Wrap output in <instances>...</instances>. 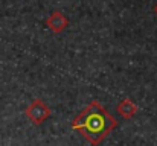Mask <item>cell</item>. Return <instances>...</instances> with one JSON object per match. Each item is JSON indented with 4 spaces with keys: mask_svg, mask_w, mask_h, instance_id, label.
<instances>
[{
    "mask_svg": "<svg viewBox=\"0 0 157 146\" xmlns=\"http://www.w3.org/2000/svg\"><path fill=\"white\" fill-rule=\"evenodd\" d=\"M72 129L79 131L92 146H98L117 126V120L105 110V107L92 100L72 122Z\"/></svg>",
    "mask_w": 157,
    "mask_h": 146,
    "instance_id": "1",
    "label": "cell"
},
{
    "mask_svg": "<svg viewBox=\"0 0 157 146\" xmlns=\"http://www.w3.org/2000/svg\"><path fill=\"white\" fill-rule=\"evenodd\" d=\"M52 114V110L49 105H46L41 99H34L26 108H25V116L34 123V125H41L44 123Z\"/></svg>",
    "mask_w": 157,
    "mask_h": 146,
    "instance_id": "2",
    "label": "cell"
},
{
    "mask_svg": "<svg viewBox=\"0 0 157 146\" xmlns=\"http://www.w3.org/2000/svg\"><path fill=\"white\" fill-rule=\"evenodd\" d=\"M46 26L52 31L53 34H63L69 26V18L61 11H53L52 14L46 18Z\"/></svg>",
    "mask_w": 157,
    "mask_h": 146,
    "instance_id": "3",
    "label": "cell"
},
{
    "mask_svg": "<svg viewBox=\"0 0 157 146\" xmlns=\"http://www.w3.org/2000/svg\"><path fill=\"white\" fill-rule=\"evenodd\" d=\"M116 111H117L125 120H130V119H133V117L137 114L139 107H137L131 99L125 97V99H122V100L116 105Z\"/></svg>",
    "mask_w": 157,
    "mask_h": 146,
    "instance_id": "4",
    "label": "cell"
},
{
    "mask_svg": "<svg viewBox=\"0 0 157 146\" xmlns=\"http://www.w3.org/2000/svg\"><path fill=\"white\" fill-rule=\"evenodd\" d=\"M154 14H156V15H157V3H156V5H154Z\"/></svg>",
    "mask_w": 157,
    "mask_h": 146,
    "instance_id": "5",
    "label": "cell"
}]
</instances>
